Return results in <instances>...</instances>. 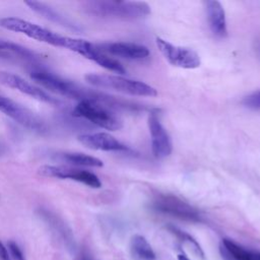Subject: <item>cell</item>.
<instances>
[{
	"label": "cell",
	"mask_w": 260,
	"mask_h": 260,
	"mask_svg": "<svg viewBox=\"0 0 260 260\" xmlns=\"http://www.w3.org/2000/svg\"><path fill=\"white\" fill-rule=\"evenodd\" d=\"M38 174L48 178L73 180L95 189L102 187V182L95 174L86 170L70 168L67 166L44 165L38 169Z\"/></svg>",
	"instance_id": "cell-10"
},
{
	"label": "cell",
	"mask_w": 260,
	"mask_h": 260,
	"mask_svg": "<svg viewBox=\"0 0 260 260\" xmlns=\"http://www.w3.org/2000/svg\"><path fill=\"white\" fill-rule=\"evenodd\" d=\"M84 79L90 85L98 88H106L116 90L125 94L135 96H156L157 90L140 80L127 78L121 75L113 74H100V73H87Z\"/></svg>",
	"instance_id": "cell-3"
},
{
	"label": "cell",
	"mask_w": 260,
	"mask_h": 260,
	"mask_svg": "<svg viewBox=\"0 0 260 260\" xmlns=\"http://www.w3.org/2000/svg\"><path fill=\"white\" fill-rule=\"evenodd\" d=\"M220 252L225 260H260V251L248 250L231 239H222Z\"/></svg>",
	"instance_id": "cell-17"
},
{
	"label": "cell",
	"mask_w": 260,
	"mask_h": 260,
	"mask_svg": "<svg viewBox=\"0 0 260 260\" xmlns=\"http://www.w3.org/2000/svg\"><path fill=\"white\" fill-rule=\"evenodd\" d=\"M96 48L104 54L111 56L128 59V60H141L149 56V50L139 44L127 42H113L95 45Z\"/></svg>",
	"instance_id": "cell-13"
},
{
	"label": "cell",
	"mask_w": 260,
	"mask_h": 260,
	"mask_svg": "<svg viewBox=\"0 0 260 260\" xmlns=\"http://www.w3.org/2000/svg\"><path fill=\"white\" fill-rule=\"evenodd\" d=\"M3 151H4V147H3V145L0 143V155L3 153Z\"/></svg>",
	"instance_id": "cell-26"
},
{
	"label": "cell",
	"mask_w": 260,
	"mask_h": 260,
	"mask_svg": "<svg viewBox=\"0 0 260 260\" xmlns=\"http://www.w3.org/2000/svg\"><path fill=\"white\" fill-rule=\"evenodd\" d=\"M155 44L165 59L173 66L183 69H195L201 64L199 55L192 49L176 46L156 37Z\"/></svg>",
	"instance_id": "cell-7"
},
{
	"label": "cell",
	"mask_w": 260,
	"mask_h": 260,
	"mask_svg": "<svg viewBox=\"0 0 260 260\" xmlns=\"http://www.w3.org/2000/svg\"><path fill=\"white\" fill-rule=\"evenodd\" d=\"M168 230L174 234L177 238H179L183 243L187 244L188 246H190L192 248V250L198 255V257H200L201 259H204V252L201 249L200 245L197 243V241L191 237L189 234H187L184 231H181L180 229L174 226V225H168Z\"/></svg>",
	"instance_id": "cell-21"
},
{
	"label": "cell",
	"mask_w": 260,
	"mask_h": 260,
	"mask_svg": "<svg viewBox=\"0 0 260 260\" xmlns=\"http://www.w3.org/2000/svg\"><path fill=\"white\" fill-rule=\"evenodd\" d=\"M31 79L55 93L65 98L73 99L78 102L86 101L100 104L110 110H124V111H140L143 107L138 104L124 101L122 99L110 95L108 93L86 88L76 84L73 81L64 79L52 72L44 69L35 68L29 73Z\"/></svg>",
	"instance_id": "cell-1"
},
{
	"label": "cell",
	"mask_w": 260,
	"mask_h": 260,
	"mask_svg": "<svg viewBox=\"0 0 260 260\" xmlns=\"http://www.w3.org/2000/svg\"><path fill=\"white\" fill-rule=\"evenodd\" d=\"M147 124L150 133L151 150L153 155L156 158H165L169 156L173 150V143L168 131L159 120L157 110L150 111Z\"/></svg>",
	"instance_id": "cell-11"
},
{
	"label": "cell",
	"mask_w": 260,
	"mask_h": 260,
	"mask_svg": "<svg viewBox=\"0 0 260 260\" xmlns=\"http://www.w3.org/2000/svg\"><path fill=\"white\" fill-rule=\"evenodd\" d=\"M177 258H178V260H191V259H189L186 255H184V254H179L178 256H177Z\"/></svg>",
	"instance_id": "cell-25"
},
{
	"label": "cell",
	"mask_w": 260,
	"mask_h": 260,
	"mask_svg": "<svg viewBox=\"0 0 260 260\" xmlns=\"http://www.w3.org/2000/svg\"><path fill=\"white\" fill-rule=\"evenodd\" d=\"M56 158L63 162H67L76 167H90V168H101L104 166L102 159L81 153V152H62L56 154Z\"/></svg>",
	"instance_id": "cell-18"
},
{
	"label": "cell",
	"mask_w": 260,
	"mask_h": 260,
	"mask_svg": "<svg viewBox=\"0 0 260 260\" xmlns=\"http://www.w3.org/2000/svg\"><path fill=\"white\" fill-rule=\"evenodd\" d=\"M131 248L133 253L142 260H154L155 253L147 240L140 235H135L131 240Z\"/></svg>",
	"instance_id": "cell-20"
},
{
	"label": "cell",
	"mask_w": 260,
	"mask_h": 260,
	"mask_svg": "<svg viewBox=\"0 0 260 260\" xmlns=\"http://www.w3.org/2000/svg\"><path fill=\"white\" fill-rule=\"evenodd\" d=\"M0 54H2V55L8 54L11 56H17L19 58L29 60V61H36L40 57L36 52H34L23 46H20L18 44L12 43V42L3 41V40H0Z\"/></svg>",
	"instance_id": "cell-19"
},
{
	"label": "cell",
	"mask_w": 260,
	"mask_h": 260,
	"mask_svg": "<svg viewBox=\"0 0 260 260\" xmlns=\"http://www.w3.org/2000/svg\"><path fill=\"white\" fill-rule=\"evenodd\" d=\"M76 118L84 119L91 124L111 131L120 130L122 121L110 109L92 102H78L72 112Z\"/></svg>",
	"instance_id": "cell-5"
},
{
	"label": "cell",
	"mask_w": 260,
	"mask_h": 260,
	"mask_svg": "<svg viewBox=\"0 0 260 260\" xmlns=\"http://www.w3.org/2000/svg\"><path fill=\"white\" fill-rule=\"evenodd\" d=\"M0 112L31 131L38 133L48 132V125L41 117L29 109L3 95H0Z\"/></svg>",
	"instance_id": "cell-6"
},
{
	"label": "cell",
	"mask_w": 260,
	"mask_h": 260,
	"mask_svg": "<svg viewBox=\"0 0 260 260\" xmlns=\"http://www.w3.org/2000/svg\"><path fill=\"white\" fill-rule=\"evenodd\" d=\"M0 84L10 87V88H13V89H16L26 95H29L40 102L49 104L51 106L58 107V108L64 107L63 101L49 94L42 88L34 85L32 83L26 81L25 79H23L22 77L14 74V73L0 70Z\"/></svg>",
	"instance_id": "cell-9"
},
{
	"label": "cell",
	"mask_w": 260,
	"mask_h": 260,
	"mask_svg": "<svg viewBox=\"0 0 260 260\" xmlns=\"http://www.w3.org/2000/svg\"><path fill=\"white\" fill-rule=\"evenodd\" d=\"M0 26L11 31L23 34L36 41L68 50H70L73 42V38L59 35L39 24L18 17H3L0 19Z\"/></svg>",
	"instance_id": "cell-4"
},
{
	"label": "cell",
	"mask_w": 260,
	"mask_h": 260,
	"mask_svg": "<svg viewBox=\"0 0 260 260\" xmlns=\"http://www.w3.org/2000/svg\"><path fill=\"white\" fill-rule=\"evenodd\" d=\"M7 249L9 252L10 260H25L23 257V254L17 244L13 241H9L7 244Z\"/></svg>",
	"instance_id": "cell-23"
},
{
	"label": "cell",
	"mask_w": 260,
	"mask_h": 260,
	"mask_svg": "<svg viewBox=\"0 0 260 260\" xmlns=\"http://www.w3.org/2000/svg\"><path fill=\"white\" fill-rule=\"evenodd\" d=\"M0 260H10L8 249L0 242Z\"/></svg>",
	"instance_id": "cell-24"
},
{
	"label": "cell",
	"mask_w": 260,
	"mask_h": 260,
	"mask_svg": "<svg viewBox=\"0 0 260 260\" xmlns=\"http://www.w3.org/2000/svg\"><path fill=\"white\" fill-rule=\"evenodd\" d=\"M24 4L27 5L32 11L42 15L44 18H46L52 22H55L63 27H66V28L74 30V31L80 30V28L78 27L77 24H75L69 18H67L66 16H64L63 14H61L60 12H58L57 10H55L54 8H52L51 6H49L43 2L30 0V1H25Z\"/></svg>",
	"instance_id": "cell-16"
},
{
	"label": "cell",
	"mask_w": 260,
	"mask_h": 260,
	"mask_svg": "<svg viewBox=\"0 0 260 260\" xmlns=\"http://www.w3.org/2000/svg\"><path fill=\"white\" fill-rule=\"evenodd\" d=\"M71 51L83 56L84 58H86L88 60L95 62L96 64H99L100 66L104 67L107 70L113 71L118 74L126 73V69L120 62H118L114 58H111L108 55L104 54L96 48L95 45H93L85 40L75 39L74 45L72 46Z\"/></svg>",
	"instance_id": "cell-12"
},
{
	"label": "cell",
	"mask_w": 260,
	"mask_h": 260,
	"mask_svg": "<svg viewBox=\"0 0 260 260\" xmlns=\"http://www.w3.org/2000/svg\"><path fill=\"white\" fill-rule=\"evenodd\" d=\"M208 24L212 34L217 38H224L228 35L226 18L224 9L219 1L207 0L204 2Z\"/></svg>",
	"instance_id": "cell-15"
},
{
	"label": "cell",
	"mask_w": 260,
	"mask_h": 260,
	"mask_svg": "<svg viewBox=\"0 0 260 260\" xmlns=\"http://www.w3.org/2000/svg\"><path fill=\"white\" fill-rule=\"evenodd\" d=\"M82 7L88 14L103 18L136 20L150 14V6L141 1H87Z\"/></svg>",
	"instance_id": "cell-2"
},
{
	"label": "cell",
	"mask_w": 260,
	"mask_h": 260,
	"mask_svg": "<svg viewBox=\"0 0 260 260\" xmlns=\"http://www.w3.org/2000/svg\"><path fill=\"white\" fill-rule=\"evenodd\" d=\"M152 206L155 210L188 221H200L199 211L181 198L171 194H157Z\"/></svg>",
	"instance_id": "cell-8"
},
{
	"label": "cell",
	"mask_w": 260,
	"mask_h": 260,
	"mask_svg": "<svg viewBox=\"0 0 260 260\" xmlns=\"http://www.w3.org/2000/svg\"><path fill=\"white\" fill-rule=\"evenodd\" d=\"M77 140L84 146L93 150L102 151H126L128 146L120 142L113 135L106 132L83 133L78 135Z\"/></svg>",
	"instance_id": "cell-14"
},
{
	"label": "cell",
	"mask_w": 260,
	"mask_h": 260,
	"mask_svg": "<svg viewBox=\"0 0 260 260\" xmlns=\"http://www.w3.org/2000/svg\"><path fill=\"white\" fill-rule=\"evenodd\" d=\"M242 104L250 110H260V89L245 95L242 100Z\"/></svg>",
	"instance_id": "cell-22"
}]
</instances>
